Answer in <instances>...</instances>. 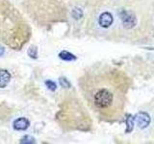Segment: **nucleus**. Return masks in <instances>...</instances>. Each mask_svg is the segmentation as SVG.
<instances>
[{
	"label": "nucleus",
	"mask_w": 154,
	"mask_h": 144,
	"mask_svg": "<svg viewBox=\"0 0 154 144\" xmlns=\"http://www.w3.org/2000/svg\"><path fill=\"white\" fill-rule=\"evenodd\" d=\"M79 86L89 107L100 118L115 121L122 116L129 81L122 70L96 64L84 72Z\"/></svg>",
	"instance_id": "obj_1"
},
{
	"label": "nucleus",
	"mask_w": 154,
	"mask_h": 144,
	"mask_svg": "<svg viewBox=\"0 0 154 144\" xmlns=\"http://www.w3.org/2000/svg\"><path fill=\"white\" fill-rule=\"evenodd\" d=\"M30 34L21 14L8 0H0V40L14 49H20Z\"/></svg>",
	"instance_id": "obj_2"
},
{
	"label": "nucleus",
	"mask_w": 154,
	"mask_h": 144,
	"mask_svg": "<svg viewBox=\"0 0 154 144\" xmlns=\"http://www.w3.org/2000/svg\"><path fill=\"white\" fill-rule=\"evenodd\" d=\"M136 121L138 123V126L143 129L146 126H148L149 123H150V117L146 112H139L136 115Z\"/></svg>",
	"instance_id": "obj_3"
},
{
	"label": "nucleus",
	"mask_w": 154,
	"mask_h": 144,
	"mask_svg": "<svg viewBox=\"0 0 154 144\" xmlns=\"http://www.w3.org/2000/svg\"><path fill=\"white\" fill-rule=\"evenodd\" d=\"M113 16L110 13H103L101 16H99V25L103 28H108L112 25L113 23Z\"/></svg>",
	"instance_id": "obj_4"
},
{
	"label": "nucleus",
	"mask_w": 154,
	"mask_h": 144,
	"mask_svg": "<svg viewBox=\"0 0 154 144\" xmlns=\"http://www.w3.org/2000/svg\"><path fill=\"white\" fill-rule=\"evenodd\" d=\"M28 127H29V121L24 117L17 118L14 122V128L17 130V131H23V130H26Z\"/></svg>",
	"instance_id": "obj_5"
},
{
	"label": "nucleus",
	"mask_w": 154,
	"mask_h": 144,
	"mask_svg": "<svg viewBox=\"0 0 154 144\" xmlns=\"http://www.w3.org/2000/svg\"><path fill=\"white\" fill-rule=\"evenodd\" d=\"M122 22L126 27H132L133 25L136 24V18H135L133 16H131V14L127 13V12H123L122 14Z\"/></svg>",
	"instance_id": "obj_6"
},
{
	"label": "nucleus",
	"mask_w": 154,
	"mask_h": 144,
	"mask_svg": "<svg viewBox=\"0 0 154 144\" xmlns=\"http://www.w3.org/2000/svg\"><path fill=\"white\" fill-rule=\"evenodd\" d=\"M10 79H11V75H10V73L7 70L4 69L0 70V88L6 86V85L9 83Z\"/></svg>",
	"instance_id": "obj_7"
},
{
	"label": "nucleus",
	"mask_w": 154,
	"mask_h": 144,
	"mask_svg": "<svg viewBox=\"0 0 154 144\" xmlns=\"http://www.w3.org/2000/svg\"><path fill=\"white\" fill-rule=\"evenodd\" d=\"M59 56H60L61 59L65 60V61H73L76 59L74 55H72L71 53L67 52V51H62L59 54Z\"/></svg>",
	"instance_id": "obj_8"
},
{
	"label": "nucleus",
	"mask_w": 154,
	"mask_h": 144,
	"mask_svg": "<svg viewBox=\"0 0 154 144\" xmlns=\"http://www.w3.org/2000/svg\"><path fill=\"white\" fill-rule=\"evenodd\" d=\"M45 85L47 86V88H49L50 90H52V91H54L56 89V88H57L56 84L54 83V82H52V81H46Z\"/></svg>",
	"instance_id": "obj_9"
},
{
	"label": "nucleus",
	"mask_w": 154,
	"mask_h": 144,
	"mask_svg": "<svg viewBox=\"0 0 154 144\" xmlns=\"http://www.w3.org/2000/svg\"><path fill=\"white\" fill-rule=\"evenodd\" d=\"M82 14H83V13H82V11L79 9H75L72 11V16H73L75 18H80L82 16Z\"/></svg>",
	"instance_id": "obj_10"
},
{
	"label": "nucleus",
	"mask_w": 154,
	"mask_h": 144,
	"mask_svg": "<svg viewBox=\"0 0 154 144\" xmlns=\"http://www.w3.org/2000/svg\"><path fill=\"white\" fill-rule=\"evenodd\" d=\"M28 54L30 55L32 58H36L37 57V48L35 47H31L28 51Z\"/></svg>",
	"instance_id": "obj_11"
},
{
	"label": "nucleus",
	"mask_w": 154,
	"mask_h": 144,
	"mask_svg": "<svg viewBox=\"0 0 154 144\" xmlns=\"http://www.w3.org/2000/svg\"><path fill=\"white\" fill-rule=\"evenodd\" d=\"M60 84H61L62 86H64V88H69V83L65 78H61L60 79Z\"/></svg>",
	"instance_id": "obj_12"
},
{
	"label": "nucleus",
	"mask_w": 154,
	"mask_h": 144,
	"mask_svg": "<svg viewBox=\"0 0 154 144\" xmlns=\"http://www.w3.org/2000/svg\"><path fill=\"white\" fill-rule=\"evenodd\" d=\"M4 52H5V49H4V47L0 45V57H1L3 54H4Z\"/></svg>",
	"instance_id": "obj_13"
}]
</instances>
